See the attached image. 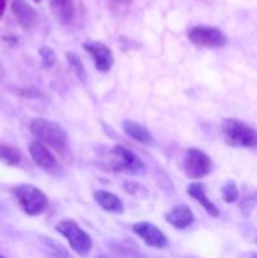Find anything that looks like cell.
<instances>
[{
	"mask_svg": "<svg viewBox=\"0 0 257 258\" xmlns=\"http://www.w3.org/2000/svg\"><path fill=\"white\" fill-rule=\"evenodd\" d=\"M30 133L45 146H49L57 151L60 156H65L70 151L68 135L65 128L54 121L45 118H34L29 125Z\"/></svg>",
	"mask_w": 257,
	"mask_h": 258,
	"instance_id": "6da1fadb",
	"label": "cell"
},
{
	"mask_svg": "<svg viewBox=\"0 0 257 258\" xmlns=\"http://www.w3.org/2000/svg\"><path fill=\"white\" fill-rule=\"evenodd\" d=\"M222 133L227 144L233 148H256L257 131L236 118H224L222 122Z\"/></svg>",
	"mask_w": 257,
	"mask_h": 258,
	"instance_id": "7a4b0ae2",
	"label": "cell"
},
{
	"mask_svg": "<svg viewBox=\"0 0 257 258\" xmlns=\"http://www.w3.org/2000/svg\"><path fill=\"white\" fill-rule=\"evenodd\" d=\"M20 208L28 216H39L48 208V198L39 188L30 184H20L12 189Z\"/></svg>",
	"mask_w": 257,
	"mask_h": 258,
	"instance_id": "3957f363",
	"label": "cell"
},
{
	"mask_svg": "<svg viewBox=\"0 0 257 258\" xmlns=\"http://www.w3.org/2000/svg\"><path fill=\"white\" fill-rule=\"evenodd\" d=\"M55 229L59 234H62L70 243L71 248L80 256L85 257L91 252L93 246L92 238L88 233H86L75 221L65 219L60 221L55 226Z\"/></svg>",
	"mask_w": 257,
	"mask_h": 258,
	"instance_id": "277c9868",
	"label": "cell"
},
{
	"mask_svg": "<svg viewBox=\"0 0 257 258\" xmlns=\"http://www.w3.org/2000/svg\"><path fill=\"white\" fill-rule=\"evenodd\" d=\"M111 169L113 171L130 174V175H140L145 171L146 166L144 161L122 145H116L110 151Z\"/></svg>",
	"mask_w": 257,
	"mask_h": 258,
	"instance_id": "5b68a950",
	"label": "cell"
},
{
	"mask_svg": "<svg viewBox=\"0 0 257 258\" xmlns=\"http://www.w3.org/2000/svg\"><path fill=\"white\" fill-rule=\"evenodd\" d=\"M212 159L204 151L197 148H189L185 151L183 161L184 173L189 179H202L212 170Z\"/></svg>",
	"mask_w": 257,
	"mask_h": 258,
	"instance_id": "8992f818",
	"label": "cell"
},
{
	"mask_svg": "<svg viewBox=\"0 0 257 258\" xmlns=\"http://www.w3.org/2000/svg\"><path fill=\"white\" fill-rule=\"evenodd\" d=\"M188 38L193 44L204 48H219L227 44V38L222 30L214 27L197 25L189 29Z\"/></svg>",
	"mask_w": 257,
	"mask_h": 258,
	"instance_id": "52a82bcc",
	"label": "cell"
},
{
	"mask_svg": "<svg viewBox=\"0 0 257 258\" xmlns=\"http://www.w3.org/2000/svg\"><path fill=\"white\" fill-rule=\"evenodd\" d=\"M83 48L92 57L96 70L100 72H108L112 68L115 58L107 45L97 40H87L83 43Z\"/></svg>",
	"mask_w": 257,
	"mask_h": 258,
	"instance_id": "ba28073f",
	"label": "cell"
},
{
	"mask_svg": "<svg viewBox=\"0 0 257 258\" xmlns=\"http://www.w3.org/2000/svg\"><path fill=\"white\" fill-rule=\"evenodd\" d=\"M134 233L138 234L145 244L149 247H154V248H164L168 243L165 234L155 226V224L150 223V222H138L133 226Z\"/></svg>",
	"mask_w": 257,
	"mask_h": 258,
	"instance_id": "9c48e42d",
	"label": "cell"
},
{
	"mask_svg": "<svg viewBox=\"0 0 257 258\" xmlns=\"http://www.w3.org/2000/svg\"><path fill=\"white\" fill-rule=\"evenodd\" d=\"M29 154L32 156L33 161L37 164L43 170L49 171V173H57L59 170V164L52 151L42 144L40 141H33L29 145Z\"/></svg>",
	"mask_w": 257,
	"mask_h": 258,
	"instance_id": "30bf717a",
	"label": "cell"
},
{
	"mask_svg": "<svg viewBox=\"0 0 257 258\" xmlns=\"http://www.w3.org/2000/svg\"><path fill=\"white\" fill-rule=\"evenodd\" d=\"M12 12L14 17L17 18L20 27L25 30L32 29L38 23V13L32 5L25 0H13Z\"/></svg>",
	"mask_w": 257,
	"mask_h": 258,
	"instance_id": "8fae6325",
	"label": "cell"
},
{
	"mask_svg": "<svg viewBox=\"0 0 257 258\" xmlns=\"http://www.w3.org/2000/svg\"><path fill=\"white\" fill-rule=\"evenodd\" d=\"M166 222L178 229H185L194 222V216L188 206L180 204L166 214Z\"/></svg>",
	"mask_w": 257,
	"mask_h": 258,
	"instance_id": "7c38bea8",
	"label": "cell"
},
{
	"mask_svg": "<svg viewBox=\"0 0 257 258\" xmlns=\"http://www.w3.org/2000/svg\"><path fill=\"white\" fill-rule=\"evenodd\" d=\"M93 198H95L96 203L101 207L102 209H105L106 212H110V213L115 214H122L125 208H123V203L121 202V199L117 196H115L113 193H110L107 190H96L93 193Z\"/></svg>",
	"mask_w": 257,
	"mask_h": 258,
	"instance_id": "4fadbf2b",
	"label": "cell"
},
{
	"mask_svg": "<svg viewBox=\"0 0 257 258\" xmlns=\"http://www.w3.org/2000/svg\"><path fill=\"white\" fill-rule=\"evenodd\" d=\"M122 130L133 140L138 141V143L143 144V145H153V135L149 131V128H146L141 123L135 122L133 120H125L122 122Z\"/></svg>",
	"mask_w": 257,
	"mask_h": 258,
	"instance_id": "5bb4252c",
	"label": "cell"
},
{
	"mask_svg": "<svg viewBox=\"0 0 257 258\" xmlns=\"http://www.w3.org/2000/svg\"><path fill=\"white\" fill-rule=\"evenodd\" d=\"M186 193H188L191 198L196 199L197 202H199L209 216L214 217V218H217V217L219 216L218 208H217V207L214 206L208 198H207L206 186H204L203 183H199V181L190 183L188 185V188H186Z\"/></svg>",
	"mask_w": 257,
	"mask_h": 258,
	"instance_id": "9a60e30c",
	"label": "cell"
},
{
	"mask_svg": "<svg viewBox=\"0 0 257 258\" xmlns=\"http://www.w3.org/2000/svg\"><path fill=\"white\" fill-rule=\"evenodd\" d=\"M49 3L55 19L60 24L67 25L72 22L75 17V7L72 0H49Z\"/></svg>",
	"mask_w": 257,
	"mask_h": 258,
	"instance_id": "2e32d148",
	"label": "cell"
},
{
	"mask_svg": "<svg viewBox=\"0 0 257 258\" xmlns=\"http://www.w3.org/2000/svg\"><path fill=\"white\" fill-rule=\"evenodd\" d=\"M66 57H67L68 64H70L71 70L75 73L76 77H77L81 82L85 83L86 81H87V71H86L85 64L82 63L81 58L73 52H68L67 54H66Z\"/></svg>",
	"mask_w": 257,
	"mask_h": 258,
	"instance_id": "e0dca14e",
	"label": "cell"
},
{
	"mask_svg": "<svg viewBox=\"0 0 257 258\" xmlns=\"http://www.w3.org/2000/svg\"><path fill=\"white\" fill-rule=\"evenodd\" d=\"M22 160L19 150L8 145H0V161L8 166H17L19 165Z\"/></svg>",
	"mask_w": 257,
	"mask_h": 258,
	"instance_id": "ac0fdd59",
	"label": "cell"
},
{
	"mask_svg": "<svg viewBox=\"0 0 257 258\" xmlns=\"http://www.w3.org/2000/svg\"><path fill=\"white\" fill-rule=\"evenodd\" d=\"M40 238H42L43 244L49 249L50 253L55 258H70V254L67 253L65 247L60 243H58L57 241H54L53 238H49V237H40Z\"/></svg>",
	"mask_w": 257,
	"mask_h": 258,
	"instance_id": "d6986e66",
	"label": "cell"
},
{
	"mask_svg": "<svg viewBox=\"0 0 257 258\" xmlns=\"http://www.w3.org/2000/svg\"><path fill=\"white\" fill-rule=\"evenodd\" d=\"M222 198L226 203H234L238 201L239 191L233 180H227L226 184L222 186Z\"/></svg>",
	"mask_w": 257,
	"mask_h": 258,
	"instance_id": "ffe728a7",
	"label": "cell"
},
{
	"mask_svg": "<svg viewBox=\"0 0 257 258\" xmlns=\"http://www.w3.org/2000/svg\"><path fill=\"white\" fill-rule=\"evenodd\" d=\"M39 54L42 57V63L45 68H50L55 63V54L52 48L42 47L39 49Z\"/></svg>",
	"mask_w": 257,
	"mask_h": 258,
	"instance_id": "44dd1931",
	"label": "cell"
},
{
	"mask_svg": "<svg viewBox=\"0 0 257 258\" xmlns=\"http://www.w3.org/2000/svg\"><path fill=\"white\" fill-rule=\"evenodd\" d=\"M5 5H7V0H0V17L4 14Z\"/></svg>",
	"mask_w": 257,
	"mask_h": 258,
	"instance_id": "7402d4cb",
	"label": "cell"
},
{
	"mask_svg": "<svg viewBox=\"0 0 257 258\" xmlns=\"http://www.w3.org/2000/svg\"><path fill=\"white\" fill-rule=\"evenodd\" d=\"M112 2L120 3V4H130V3H133L134 0H112Z\"/></svg>",
	"mask_w": 257,
	"mask_h": 258,
	"instance_id": "603a6c76",
	"label": "cell"
},
{
	"mask_svg": "<svg viewBox=\"0 0 257 258\" xmlns=\"http://www.w3.org/2000/svg\"><path fill=\"white\" fill-rule=\"evenodd\" d=\"M34 2H35V3H39V2H40V0H34Z\"/></svg>",
	"mask_w": 257,
	"mask_h": 258,
	"instance_id": "cb8c5ba5",
	"label": "cell"
},
{
	"mask_svg": "<svg viewBox=\"0 0 257 258\" xmlns=\"http://www.w3.org/2000/svg\"><path fill=\"white\" fill-rule=\"evenodd\" d=\"M252 258H257V254H254V256H253V257H252Z\"/></svg>",
	"mask_w": 257,
	"mask_h": 258,
	"instance_id": "d4e9b609",
	"label": "cell"
},
{
	"mask_svg": "<svg viewBox=\"0 0 257 258\" xmlns=\"http://www.w3.org/2000/svg\"><path fill=\"white\" fill-rule=\"evenodd\" d=\"M0 258H5L4 256H2V254H0Z\"/></svg>",
	"mask_w": 257,
	"mask_h": 258,
	"instance_id": "484cf974",
	"label": "cell"
},
{
	"mask_svg": "<svg viewBox=\"0 0 257 258\" xmlns=\"http://www.w3.org/2000/svg\"><path fill=\"white\" fill-rule=\"evenodd\" d=\"M256 242H257V239H256Z\"/></svg>",
	"mask_w": 257,
	"mask_h": 258,
	"instance_id": "4316f807",
	"label": "cell"
}]
</instances>
